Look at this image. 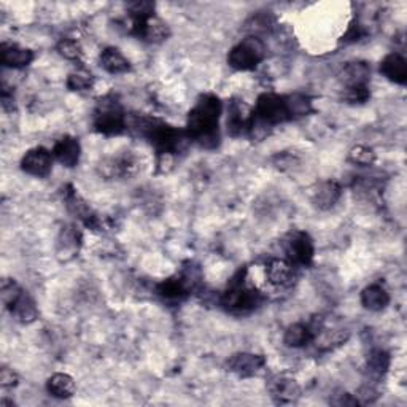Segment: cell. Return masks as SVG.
<instances>
[{
    "mask_svg": "<svg viewBox=\"0 0 407 407\" xmlns=\"http://www.w3.org/2000/svg\"><path fill=\"white\" fill-rule=\"evenodd\" d=\"M221 115V102L213 94L202 96L197 105L188 115V134L190 141H195L201 147L212 150L219 143L218 120Z\"/></svg>",
    "mask_w": 407,
    "mask_h": 407,
    "instance_id": "1",
    "label": "cell"
},
{
    "mask_svg": "<svg viewBox=\"0 0 407 407\" xmlns=\"http://www.w3.org/2000/svg\"><path fill=\"white\" fill-rule=\"evenodd\" d=\"M266 56V46L256 35L244 39L229 51L228 62L235 71H253Z\"/></svg>",
    "mask_w": 407,
    "mask_h": 407,
    "instance_id": "2",
    "label": "cell"
},
{
    "mask_svg": "<svg viewBox=\"0 0 407 407\" xmlns=\"http://www.w3.org/2000/svg\"><path fill=\"white\" fill-rule=\"evenodd\" d=\"M93 121L96 131L104 136H118L126 129V116L115 99L100 100Z\"/></svg>",
    "mask_w": 407,
    "mask_h": 407,
    "instance_id": "3",
    "label": "cell"
},
{
    "mask_svg": "<svg viewBox=\"0 0 407 407\" xmlns=\"http://www.w3.org/2000/svg\"><path fill=\"white\" fill-rule=\"evenodd\" d=\"M261 296L253 288L245 287L244 280H235L233 285L223 293L221 305L233 314H248L260 304Z\"/></svg>",
    "mask_w": 407,
    "mask_h": 407,
    "instance_id": "4",
    "label": "cell"
},
{
    "mask_svg": "<svg viewBox=\"0 0 407 407\" xmlns=\"http://www.w3.org/2000/svg\"><path fill=\"white\" fill-rule=\"evenodd\" d=\"M253 115L262 123H266L267 126L280 125V123L290 120L285 105V98L271 93L260 96L258 100H256V110Z\"/></svg>",
    "mask_w": 407,
    "mask_h": 407,
    "instance_id": "5",
    "label": "cell"
},
{
    "mask_svg": "<svg viewBox=\"0 0 407 407\" xmlns=\"http://www.w3.org/2000/svg\"><path fill=\"white\" fill-rule=\"evenodd\" d=\"M51 153L42 147L29 150V152L24 154V158L21 159V169H23L26 174L34 177H46L51 172Z\"/></svg>",
    "mask_w": 407,
    "mask_h": 407,
    "instance_id": "6",
    "label": "cell"
},
{
    "mask_svg": "<svg viewBox=\"0 0 407 407\" xmlns=\"http://www.w3.org/2000/svg\"><path fill=\"white\" fill-rule=\"evenodd\" d=\"M315 247L314 240L307 233H294L288 242V255L293 262L301 266H309L314 260Z\"/></svg>",
    "mask_w": 407,
    "mask_h": 407,
    "instance_id": "7",
    "label": "cell"
},
{
    "mask_svg": "<svg viewBox=\"0 0 407 407\" xmlns=\"http://www.w3.org/2000/svg\"><path fill=\"white\" fill-rule=\"evenodd\" d=\"M134 32L150 44H159L169 37L168 26L156 16H150L147 19H134Z\"/></svg>",
    "mask_w": 407,
    "mask_h": 407,
    "instance_id": "8",
    "label": "cell"
},
{
    "mask_svg": "<svg viewBox=\"0 0 407 407\" xmlns=\"http://www.w3.org/2000/svg\"><path fill=\"white\" fill-rule=\"evenodd\" d=\"M264 356L255 355V353H237L233 355L228 361L229 371L237 374L240 377H250L264 366Z\"/></svg>",
    "mask_w": 407,
    "mask_h": 407,
    "instance_id": "9",
    "label": "cell"
},
{
    "mask_svg": "<svg viewBox=\"0 0 407 407\" xmlns=\"http://www.w3.org/2000/svg\"><path fill=\"white\" fill-rule=\"evenodd\" d=\"M251 118H253V114H250V111L245 109L242 102L233 100L228 110V132L231 134L233 137L247 134L251 125Z\"/></svg>",
    "mask_w": 407,
    "mask_h": 407,
    "instance_id": "10",
    "label": "cell"
},
{
    "mask_svg": "<svg viewBox=\"0 0 407 407\" xmlns=\"http://www.w3.org/2000/svg\"><path fill=\"white\" fill-rule=\"evenodd\" d=\"M269 390L272 393V398H274L277 403L280 404H288L294 403L301 395V388L296 383V380L285 376H278L271 380Z\"/></svg>",
    "mask_w": 407,
    "mask_h": 407,
    "instance_id": "11",
    "label": "cell"
},
{
    "mask_svg": "<svg viewBox=\"0 0 407 407\" xmlns=\"http://www.w3.org/2000/svg\"><path fill=\"white\" fill-rule=\"evenodd\" d=\"M80 153H82V148H80L78 141L71 136L62 137L61 141L56 142L55 148H53L55 158L62 165H66V168H75L78 164Z\"/></svg>",
    "mask_w": 407,
    "mask_h": 407,
    "instance_id": "12",
    "label": "cell"
},
{
    "mask_svg": "<svg viewBox=\"0 0 407 407\" xmlns=\"http://www.w3.org/2000/svg\"><path fill=\"white\" fill-rule=\"evenodd\" d=\"M32 61H34V53L28 50V48L7 44H3L2 48H0V62L5 67L21 69L29 66Z\"/></svg>",
    "mask_w": 407,
    "mask_h": 407,
    "instance_id": "13",
    "label": "cell"
},
{
    "mask_svg": "<svg viewBox=\"0 0 407 407\" xmlns=\"http://www.w3.org/2000/svg\"><path fill=\"white\" fill-rule=\"evenodd\" d=\"M380 72L387 77L390 82L404 84L407 82V62L406 59L398 55V53H392L380 62Z\"/></svg>",
    "mask_w": 407,
    "mask_h": 407,
    "instance_id": "14",
    "label": "cell"
},
{
    "mask_svg": "<svg viewBox=\"0 0 407 407\" xmlns=\"http://www.w3.org/2000/svg\"><path fill=\"white\" fill-rule=\"evenodd\" d=\"M80 244H82V235L75 229V226H66L59 234L57 239V255L64 261L72 260L78 253Z\"/></svg>",
    "mask_w": 407,
    "mask_h": 407,
    "instance_id": "15",
    "label": "cell"
},
{
    "mask_svg": "<svg viewBox=\"0 0 407 407\" xmlns=\"http://www.w3.org/2000/svg\"><path fill=\"white\" fill-rule=\"evenodd\" d=\"M10 312L21 323H32L37 318V305L28 293L21 291L19 296L8 305Z\"/></svg>",
    "mask_w": 407,
    "mask_h": 407,
    "instance_id": "16",
    "label": "cell"
},
{
    "mask_svg": "<svg viewBox=\"0 0 407 407\" xmlns=\"http://www.w3.org/2000/svg\"><path fill=\"white\" fill-rule=\"evenodd\" d=\"M361 304L368 310H372V312H380V310H383L390 304V294L382 285L374 283V285H369L363 290Z\"/></svg>",
    "mask_w": 407,
    "mask_h": 407,
    "instance_id": "17",
    "label": "cell"
},
{
    "mask_svg": "<svg viewBox=\"0 0 407 407\" xmlns=\"http://www.w3.org/2000/svg\"><path fill=\"white\" fill-rule=\"evenodd\" d=\"M294 277L293 266L285 260H274L267 266V278L275 287L291 285Z\"/></svg>",
    "mask_w": 407,
    "mask_h": 407,
    "instance_id": "18",
    "label": "cell"
},
{
    "mask_svg": "<svg viewBox=\"0 0 407 407\" xmlns=\"http://www.w3.org/2000/svg\"><path fill=\"white\" fill-rule=\"evenodd\" d=\"M100 67L111 75H120L129 71L131 64L116 48H107L100 55Z\"/></svg>",
    "mask_w": 407,
    "mask_h": 407,
    "instance_id": "19",
    "label": "cell"
},
{
    "mask_svg": "<svg viewBox=\"0 0 407 407\" xmlns=\"http://www.w3.org/2000/svg\"><path fill=\"white\" fill-rule=\"evenodd\" d=\"M190 293V288L186 287L181 275L168 278V280H164L158 285V294L163 299H168V301H181V299H185Z\"/></svg>",
    "mask_w": 407,
    "mask_h": 407,
    "instance_id": "20",
    "label": "cell"
},
{
    "mask_svg": "<svg viewBox=\"0 0 407 407\" xmlns=\"http://www.w3.org/2000/svg\"><path fill=\"white\" fill-rule=\"evenodd\" d=\"M341 195L342 188L337 181H325L318 188V191L315 192L314 204L321 208V210H328V208L336 206V202L341 199Z\"/></svg>",
    "mask_w": 407,
    "mask_h": 407,
    "instance_id": "21",
    "label": "cell"
},
{
    "mask_svg": "<svg viewBox=\"0 0 407 407\" xmlns=\"http://www.w3.org/2000/svg\"><path fill=\"white\" fill-rule=\"evenodd\" d=\"M46 388H48V393L55 396V398H61V399H66V398H71L75 393V382L73 379L69 376V374H55V376H51L48 379L46 382Z\"/></svg>",
    "mask_w": 407,
    "mask_h": 407,
    "instance_id": "22",
    "label": "cell"
},
{
    "mask_svg": "<svg viewBox=\"0 0 407 407\" xmlns=\"http://www.w3.org/2000/svg\"><path fill=\"white\" fill-rule=\"evenodd\" d=\"M314 337L315 336L309 325L294 323L291 326H288V329L285 331V336H283V342H285L287 347L299 349V347H304L305 344H309Z\"/></svg>",
    "mask_w": 407,
    "mask_h": 407,
    "instance_id": "23",
    "label": "cell"
},
{
    "mask_svg": "<svg viewBox=\"0 0 407 407\" xmlns=\"http://www.w3.org/2000/svg\"><path fill=\"white\" fill-rule=\"evenodd\" d=\"M369 75H371V69L366 62L355 61L349 62L342 71V80L347 87H352V84H366Z\"/></svg>",
    "mask_w": 407,
    "mask_h": 407,
    "instance_id": "24",
    "label": "cell"
},
{
    "mask_svg": "<svg viewBox=\"0 0 407 407\" xmlns=\"http://www.w3.org/2000/svg\"><path fill=\"white\" fill-rule=\"evenodd\" d=\"M285 105L288 116L291 118H301L309 115L312 111V100H310L305 94H290L285 98Z\"/></svg>",
    "mask_w": 407,
    "mask_h": 407,
    "instance_id": "25",
    "label": "cell"
},
{
    "mask_svg": "<svg viewBox=\"0 0 407 407\" xmlns=\"http://www.w3.org/2000/svg\"><path fill=\"white\" fill-rule=\"evenodd\" d=\"M349 339V333L344 329L336 331H320L317 337V347L320 350H331L339 347Z\"/></svg>",
    "mask_w": 407,
    "mask_h": 407,
    "instance_id": "26",
    "label": "cell"
},
{
    "mask_svg": "<svg viewBox=\"0 0 407 407\" xmlns=\"http://www.w3.org/2000/svg\"><path fill=\"white\" fill-rule=\"evenodd\" d=\"M390 368V355L382 349L372 350L368 358V369L374 377H382Z\"/></svg>",
    "mask_w": 407,
    "mask_h": 407,
    "instance_id": "27",
    "label": "cell"
},
{
    "mask_svg": "<svg viewBox=\"0 0 407 407\" xmlns=\"http://www.w3.org/2000/svg\"><path fill=\"white\" fill-rule=\"evenodd\" d=\"M94 78L93 75L87 71H78L69 75L67 88L71 91H87L93 88Z\"/></svg>",
    "mask_w": 407,
    "mask_h": 407,
    "instance_id": "28",
    "label": "cell"
},
{
    "mask_svg": "<svg viewBox=\"0 0 407 407\" xmlns=\"http://www.w3.org/2000/svg\"><path fill=\"white\" fill-rule=\"evenodd\" d=\"M56 50H57L59 55L69 59V61H78V59L82 57V55H83L82 46H80L78 42L71 40V39H64V40L59 42Z\"/></svg>",
    "mask_w": 407,
    "mask_h": 407,
    "instance_id": "29",
    "label": "cell"
},
{
    "mask_svg": "<svg viewBox=\"0 0 407 407\" xmlns=\"http://www.w3.org/2000/svg\"><path fill=\"white\" fill-rule=\"evenodd\" d=\"M349 159L350 163L356 165H371L374 161H376V153H374L372 148L358 145L355 148H352Z\"/></svg>",
    "mask_w": 407,
    "mask_h": 407,
    "instance_id": "30",
    "label": "cell"
},
{
    "mask_svg": "<svg viewBox=\"0 0 407 407\" xmlns=\"http://www.w3.org/2000/svg\"><path fill=\"white\" fill-rule=\"evenodd\" d=\"M345 99L352 104H363L369 99L368 84H352L345 88Z\"/></svg>",
    "mask_w": 407,
    "mask_h": 407,
    "instance_id": "31",
    "label": "cell"
},
{
    "mask_svg": "<svg viewBox=\"0 0 407 407\" xmlns=\"http://www.w3.org/2000/svg\"><path fill=\"white\" fill-rule=\"evenodd\" d=\"M129 12H131L134 19H147V18H150V16H153L154 3L147 2V0L134 2L129 5Z\"/></svg>",
    "mask_w": 407,
    "mask_h": 407,
    "instance_id": "32",
    "label": "cell"
},
{
    "mask_svg": "<svg viewBox=\"0 0 407 407\" xmlns=\"http://www.w3.org/2000/svg\"><path fill=\"white\" fill-rule=\"evenodd\" d=\"M21 291H23V290H21V288L16 285L13 280H3L2 282V293H0V294H2L3 304L8 307V305L12 304L15 299L19 296Z\"/></svg>",
    "mask_w": 407,
    "mask_h": 407,
    "instance_id": "33",
    "label": "cell"
},
{
    "mask_svg": "<svg viewBox=\"0 0 407 407\" xmlns=\"http://www.w3.org/2000/svg\"><path fill=\"white\" fill-rule=\"evenodd\" d=\"M248 24V29L251 32H267L274 24V19L269 15H256L255 18H251Z\"/></svg>",
    "mask_w": 407,
    "mask_h": 407,
    "instance_id": "34",
    "label": "cell"
},
{
    "mask_svg": "<svg viewBox=\"0 0 407 407\" xmlns=\"http://www.w3.org/2000/svg\"><path fill=\"white\" fill-rule=\"evenodd\" d=\"M364 35H366V30H364L363 26L356 21V23H353L349 30H347L344 42H360Z\"/></svg>",
    "mask_w": 407,
    "mask_h": 407,
    "instance_id": "35",
    "label": "cell"
},
{
    "mask_svg": "<svg viewBox=\"0 0 407 407\" xmlns=\"http://www.w3.org/2000/svg\"><path fill=\"white\" fill-rule=\"evenodd\" d=\"M16 383H18V376H16L12 369L3 368L2 371H0V385H2L3 388H10L15 387Z\"/></svg>",
    "mask_w": 407,
    "mask_h": 407,
    "instance_id": "36",
    "label": "cell"
},
{
    "mask_svg": "<svg viewBox=\"0 0 407 407\" xmlns=\"http://www.w3.org/2000/svg\"><path fill=\"white\" fill-rule=\"evenodd\" d=\"M337 396H339V399L333 401V404H336V406H356V404H360V401H358L356 398H353V396L349 395V393L337 395Z\"/></svg>",
    "mask_w": 407,
    "mask_h": 407,
    "instance_id": "37",
    "label": "cell"
}]
</instances>
